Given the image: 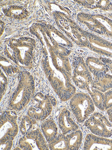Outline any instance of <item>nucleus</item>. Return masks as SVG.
Instances as JSON below:
<instances>
[{
	"label": "nucleus",
	"instance_id": "obj_8",
	"mask_svg": "<svg viewBox=\"0 0 112 150\" xmlns=\"http://www.w3.org/2000/svg\"><path fill=\"white\" fill-rule=\"evenodd\" d=\"M18 115L13 111H5L1 115V139L7 138L14 140L18 133Z\"/></svg>",
	"mask_w": 112,
	"mask_h": 150
},
{
	"label": "nucleus",
	"instance_id": "obj_23",
	"mask_svg": "<svg viewBox=\"0 0 112 150\" xmlns=\"http://www.w3.org/2000/svg\"><path fill=\"white\" fill-rule=\"evenodd\" d=\"M88 91L95 105L101 110L104 111L105 110V94L100 91L93 88L92 87V91L90 90Z\"/></svg>",
	"mask_w": 112,
	"mask_h": 150
},
{
	"label": "nucleus",
	"instance_id": "obj_18",
	"mask_svg": "<svg viewBox=\"0 0 112 150\" xmlns=\"http://www.w3.org/2000/svg\"><path fill=\"white\" fill-rule=\"evenodd\" d=\"M42 132L47 142H52L56 137L57 133V128L56 123L52 120L45 121L41 126Z\"/></svg>",
	"mask_w": 112,
	"mask_h": 150
},
{
	"label": "nucleus",
	"instance_id": "obj_27",
	"mask_svg": "<svg viewBox=\"0 0 112 150\" xmlns=\"http://www.w3.org/2000/svg\"><path fill=\"white\" fill-rule=\"evenodd\" d=\"M13 139L9 138H4L0 140V150H10L12 147Z\"/></svg>",
	"mask_w": 112,
	"mask_h": 150
},
{
	"label": "nucleus",
	"instance_id": "obj_16",
	"mask_svg": "<svg viewBox=\"0 0 112 150\" xmlns=\"http://www.w3.org/2000/svg\"><path fill=\"white\" fill-rule=\"evenodd\" d=\"M78 20L84 24L91 31L100 35H103V32L97 21L94 19L92 14L81 12L77 16Z\"/></svg>",
	"mask_w": 112,
	"mask_h": 150
},
{
	"label": "nucleus",
	"instance_id": "obj_33",
	"mask_svg": "<svg viewBox=\"0 0 112 150\" xmlns=\"http://www.w3.org/2000/svg\"><path fill=\"white\" fill-rule=\"evenodd\" d=\"M108 115L109 116V119L111 121H112V111L111 110L108 109L107 110Z\"/></svg>",
	"mask_w": 112,
	"mask_h": 150
},
{
	"label": "nucleus",
	"instance_id": "obj_24",
	"mask_svg": "<svg viewBox=\"0 0 112 150\" xmlns=\"http://www.w3.org/2000/svg\"><path fill=\"white\" fill-rule=\"evenodd\" d=\"M73 73L76 74L89 75L91 73L87 68L85 62L81 57H77L73 62Z\"/></svg>",
	"mask_w": 112,
	"mask_h": 150
},
{
	"label": "nucleus",
	"instance_id": "obj_1",
	"mask_svg": "<svg viewBox=\"0 0 112 150\" xmlns=\"http://www.w3.org/2000/svg\"><path fill=\"white\" fill-rule=\"evenodd\" d=\"M43 64L47 78L60 100L66 101L71 99L76 92V87L71 83V76L67 72L56 69L48 55Z\"/></svg>",
	"mask_w": 112,
	"mask_h": 150
},
{
	"label": "nucleus",
	"instance_id": "obj_28",
	"mask_svg": "<svg viewBox=\"0 0 112 150\" xmlns=\"http://www.w3.org/2000/svg\"><path fill=\"white\" fill-rule=\"evenodd\" d=\"M104 102L105 110L111 109L112 111V90H109L105 93Z\"/></svg>",
	"mask_w": 112,
	"mask_h": 150
},
{
	"label": "nucleus",
	"instance_id": "obj_7",
	"mask_svg": "<svg viewBox=\"0 0 112 150\" xmlns=\"http://www.w3.org/2000/svg\"><path fill=\"white\" fill-rule=\"evenodd\" d=\"M85 126L97 136L109 138L112 135V121L99 113L93 114L85 121Z\"/></svg>",
	"mask_w": 112,
	"mask_h": 150
},
{
	"label": "nucleus",
	"instance_id": "obj_5",
	"mask_svg": "<svg viewBox=\"0 0 112 150\" xmlns=\"http://www.w3.org/2000/svg\"><path fill=\"white\" fill-rule=\"evenodd\" d=\"M56 103L54 97L41 92L37 93L32 98L27 115L36 120L43 121L50 114L53 106L56 105Z\"/></svg>",
	"mask_w": 112,
	"mask_h": 150
},
{
	"label": "nucleus",
	"instance_id": "obj_26",
	"mask_svg": "<svg viewBox=\"0 0 112 150\" xmlns=\"http://www.w3.org/2000/svg\"><path fill=\"white\" fill-rule=\"evenodd\" d=\"M1 67L7 75H10L16 73L17 69L14 67L6 58L1 57Z\"/></svg>",
	"mask_w": 112,
	"mask_h": 150
},
{
	"label": "nucleus",
	"instance_id": "obj_31",
	"mask_svg": "<svg viewBox=\"0 0 112 150\" xmlns=\"http://www.w3.org/2000/svg\"><path fill=\"white\" fill-rule=\"evenodd\" d=\"M77 2L82 5L86 8L94 9L97 8V1H78Z\"/></svg>",
	"mask_w": 112,
	"mask_h": 150
},
{
	"label": "nucleus",
	"instance_id": "obj_17",
	"mask_svg": "<svg viewBox=\"0 0 112 150\" xmlns=\"http://www.w3.org/2000/svg\"><path fill=\"white\" fill-rule=\"evenodd\" d=\"M91 85L93 88L105 92L112 89V76L106 74L102 76L95 78Z\"/></svg>",
	"mask_w": 112,
	"mask_h": 150
},
{
	"label": "nucleus",
	"instance_id": "obj_9",
	"mask_svg": "<svg viewBox=\"0 0 112 150\" xmlns=\"http://www.w3.org/2000/svg\"><path fill=\"white\" fill-rule=\"evenodd\" d=\"M19 146L23 150H49L44 138L39 129L29 131L19 140Z\"/></svg>",
	"mask_w": 112,
	"mask_h": 150
},
{
	"label": "nucleus",
	"instance_id": "obj_14",
	"mask_svg": "<svg viewBox=\"0 0 112 150\" xmlns=\"http://www.w3.org/2000/svg\"><path fill=\"white\" fill-rule=\"evenodd\" d=\"M49 50L50 55V58L54 67L60 71L67 72L71 76V66L67 57L55 53L50 49Z\"/></svg>",
	"mask_w": 112,
	"mask_h": 150
},
{
	"label": "nucleus",
	"instance_id": "obj_4",
	"mask_svg": "<svg viewBox=\"0 0 112 150\" xmlns=\"http://www.w3.org/2000/svg\"><path fill=\"white\" fill-rule=\"evenodd\" d=\"M56 15V23L59 28L76 44L80 47L89 48L88 32L83 30L63 13Z\"/></svg>",
	"mask_w": 112,
	"mask_h": 150
},
{
	"label": "nucleus",
	"instance_id": "obj_12",
	"mask_svg": "<svg viewBox=\"0 0 112 150\" xmlns=\"http://www.w3.org/2000/svg\"><path fill=\"white\" fill-rule=\"evenodd\" d=\"M58 122L59 126L64 135L78 129V126L72 119L70 112L65 109L60 113Z\"/></svg>",
	"mask_w": 112,
	"mask_h": 150
},
{
	"label": "nucleus",
	"instance_id": "obj_20",
	"mask_svg": "<svg viewBox=\"0 0 112 150\" xmlns=\"http://www.w3.org/2000/svg\"><path fill=\"white\" fill-rule=\"evenodd\" d=\"M72 79L77 87L82 90H90V85L93 81L91 74L89 75L76 74H74Z\"/></svg>",
	"mask_w": 112,
	"mask_h": 150
},
{
	"label": "nucleus",
	"instance_id": "obj_29",
	"mask_svg": "<svg viewBox=\"0 0 112 150\" xmlns=\"http://www.w3.org/2000/svg\"><path fill=\"white\" fill-rule=\"evenodd\" d=\"M97 8L104 11L112 10V4L109 1H97Z\"/></svg>",
	"mask_w": 112,
	"mask_h": 150
},
{
	"label": "nucleus",
	"instance_id": "obj_3",
	"mask_svg": "<svg viewBox=\"0 0 112 150\" xmlns=\"http://www.w3.org/2000/svg\"><path fill=\"white\" fill-rule=\"evenodd\" d=\"M35 91L33 76L28 72H21L18 86L9 99V107L14 110H21L33 98Z\"/></svg>",
	"mask_w": 112,
	"mask_h": 150
},
{
	"label": "nucleus",
	"instance_id": "obj_30",
	"mask_svg": "<svg viewBox=\"0 0 112 150\" xmlns=\"http://www.w3.org/2000/svg\"><path fill=\"white\" fill-rule=\"evenodd\" d=\"M7 86V79L1 70V100L4 95Z\"/></svg>",
	"mask_w": 112,
	"mask_h": 150
},
{
	"label": "nucleus",
	"instance_id": "obj_11",
	"mask_svg": "<svg viewBox=\"0 0 112 150\" xmlns=\"http://www.w3.org/2000/svg\"><path fill=\"white\" fill-rule=\"evenodd\" d=\"M83 149L112 150V140L88 134L85 138Z\"/></svg>",
	"mask_w": 112,
	"mask_h": 150
},
{
	"label": "nucleus",
	"instance_id": "obj_19",
	"mask_svg": "<svg viewBox=\"0 0 112 150\" xmlns=\"http://www.w3.org/2000/svg\"><path fill=\"white\" fill-rule=\"evenodd\" d=\"M67 138L68 150H78L82 144L83 134L80 130L72 132L66 136Z\"/></svg>",
	"mask_w": 112,
	"mask_h": 150
},
{
	"label": "nucleus",
	"instance_id": "obj_32",
	"mask_svg": "<svg viewBox=\"0 0 112 150\" xmlns=\"http://www.w3.org/2000/svg\"><path fill=\"white\" fill-rule=\"evenodd\" d=\"M100 59L112 73V60L106 58L101 57Z\"/></svg>",
	"mask_w": 112,
	"mask_h": 150
},
{
	"label": "nucleus",
	"instance_id": "obj_10",
	"mask_svg": "<svg viewBox=\"0 0 112 150\" xmlns=\"http://www.w3.org/2000/svg\"><path fill=\"white\" fill-rule=\"evenodd\" d=\"M89 47L98 54L112 58V43L99 36L88 33Z\"/></svg>",
	"mask_w": 112,
	"mask_h": 150
},
{
	"label": "nucleus",
	"instance_id": "obj_21",
	"mask_svg": "<svg viewBox=\"0 0 112 150\" xmlns=\"http://www.w3.org/2000/svg\"><path fill=\"white\" fill-rule=\"evenodd\" d=\"M92 16L99 23L104 35L112 38V20L102 14H92Z\"/></svg>",
	"mask_w": 112,
	"mask_h": 150
},
{
	"label": "nucleus",
	"instance_id": "obj_22",
	"mask_svg": "<svg viewBox=\"0 0 112 150\" xmlns=\"http://www.w3.org/2000/svg\"><path fill=\"white\" fill-rule=\"evenodd\" d=\"M49 149L51 150H68V143L66 136L63 134L57 135L55 138L49 143Z\"/></svg>",
	"mask_w": 112,
	"mask_h": 150
},
{
	"label": "nucleus",
	"instance_id": "obj_2",
	"mask_svg": "<svg viewBox=\"0 0 112 150\" xmlns=\"http://www.w3.org/2000/svg\"><path fill=\"white\" fill-rule=\"evenodd\" d=\"M35 43L33 39L28 37L11 39L6 50L7 56L20 66L31 67Z\"/></svg>",
	"mask_w": 112,
	"mask_h": 150
},
{
	"label": "nucleus",
	"instance_id": "obj_6",
	"mask_svg": "<svg viewBox=\"0 0 112 150\" xmlns=\"http://www.w3.org/2000/svg\"><path fill=\"white\" fill-rule=\"evenodd\" d=\"M70 106L78 122L82 123L94 111V104L89 95L77 93L71 98Z\"/></svg>",
	"mask_w": 112,
	"mask_h": 150
},
{
	"label": "nucleus",
	"instance_id": "obj_25",
	"mask_svg": "<svg viewBox=\"0 0 112 150\" xmlns=\"http://www.w3.org/2000/svg\"><path fill=\"white\" fill-rule=\"evenodd\" d=\"M36 123V120L31 118L28 115L23 117L20 126L21 132L23 135L29 132L33 125Z\"/></svg>",
	"mask_w": 112,
	"mask_h": 150
},
{
	"label": "nucleus",
	"instance_id": "obj_13",
	"mask_svg": "<svg viewBox=\"0 0 112 150\" xmlns=\"http://www.w3.org/2000/svg\"><path fill=\"white\" fill-rule=\"evenodd\" d=\"M85 63L90 73L94 78L102 76L107 74L109 69L100 58L89 57L86 58Z\"/></svg>",
	"mask_w": 112,
	"mask_h": 150
},
{
	"label": "nucleus",
	"instance_id": "obj_15",
	"mask_svg": "<svg viewBox=\"0 0 112 150\" xmlns=\"http://www.w3.org/2000/svg\"><path fill=\"white\" fill-rule=\"evenodd\" d=\"M49 29L47 33L52 43V45H60L69 48L73 47V43L55 28L52 26Z\"/></svg>",
	"mask_w": 112,
	"mask_h": 150
}]
</instances>
